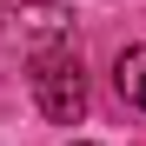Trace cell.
Segmentation results:
<instances>
[{
    "instance_id": "1",
    "label": "cell",
    "mask_w": 146,
    "mask_h": 146,
    "mask_svg": "<svg viewBox=\"0 0 146 146\" xmlns=\"http://www.w3.org/2000/svg\"><path fill=\"white\" fill-rule=\"evenodd\" d=\"M33 100L53 126H80L86 119V73H80V53L73 46H46L33 53Z\"/></svg>"
},
{
    "instance_id": "2",
    "label": "cell",
    "mask_w": 146,
    "mask_h": 146,
    "mask_svg": "<svg viewBox=\"0 0 146 146\" xmlns=\"http://www.w3.org/2000/svg\"><path fill=\"white\" fill-rule=\"evenodd\" d=\"M7 33L27 46V53L73 46V7H60V0H13L7 7Z\"/></svg>"
},
{
    "instance_id": "3",
    "label": "cell",
    "mask_w": 146,
    "mask_h": 146,
    "mask_svg": "<svg viewBox=\"0 0 146 146\" xmlns=\"http://www.w3.org/2000/svg\"><path fill=\"white\" fill-rule=\"evenodd\" d=\"M113 93L146 113V46H119V60H113Z\"/></svg>"
},
{
    "instance_id": "4",
    "label": "cell",
    "mask_w": 146,
    "mask_h": 146,
    "mask_svg": "<svg viewBox=\"0 0 146 146\" xmlns=\"http://www.w3.org/2000/svg\"><path fill=\"white\" fill-rule=\"evenodd\" d=\"M73 146H93V139H73Z\"/></svg>"
}]
</instances>
